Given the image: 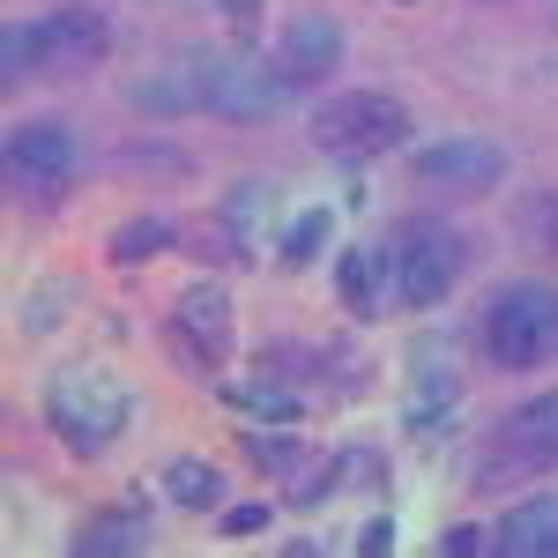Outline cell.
<instances>
[{"instance_id": "6da1fadb", "label": "cell", "mask_w": 558, "mask_h": 558, "mask_svg": "<svg viewBox=\"0 0 558 558\" xmlns=\"http://www.w3.org/2000/svg\"><path fill=\"white\" fill-rule=\"evenodd\" d=\"M134 112L149 120H186V112H209V120H231V128H268L299 105V89L283 83V68L268 52H209V45H186L172 52L157 75H142L128 89Z\"/></svg>"}, {"instance_id": "7a4b0ae2", "label": "cell", "mask_w": 558, "mask_h": 558, "mask_svg": "<svg viewBox=\"0 0 558 558\" xmlns=\"http://www.w3.org/2000/svg\"><path fill=\"white\" fill-rule=\"evenodd\" d=\"M105 52H112L105 8L68 0V8H45L31 23H8L0 31V83L23 89L31 75H45V83H83V75L105 68Z\"/></svg>"}, {"instance_id": "3957f363", "label": "cell", "mask_w": 558, "mask_h": 558, "mask_svg": "<svg viewBox=\"0 0 558 558\" xmlns=\"http://www.w3.org/2000/svg\"><path fill=\"white\" fill-rule=\"evenodd\" d=\"M373 260H380V299L387 313H432L462 283L470 268V239L447 223V216H395L380 239H373Z\"/></svg>"}, {"instance_id": "277c9868", "label": "cell", "mask_w": 558, "mask_h": 558, "mask_svg": "<svg viewBox=\"0 0 558 558\" xmlns=\"http://www.w3.org/2000/svg\"><path fill=\"white\" fill-rule=\"evenodd\" d=\"M558 470V387L529 395L521 410H507L499 425L476 439V462H470V492L476 499H499L514 484H536V476Z\"/></svg>"}, {"instance_id": "5b68a950", "label": "cell", "mask_w": 558, "mask_h": 558, "mask_svg": "<svg viewBox=\"0 0 558 558\" xmlns=\"http://www.w3.org/2000/svg\"><path fill=\"white\" fill-rule=\"evenodd\" d=\"M484 357L499 373H536L558 357V283L514 276L484 299Z\"/></svg>"}, {"instance_id": "8992f818", "label": "cell", "mask_w": 558, "mask_h": 558, "mask_svg": "<svg viewBox=\"0 0 558 558\" xmlns=\"http://www.w3.org/2000/svg\"><path fill=\"white\" fill-rule=\"evenodd\" d=\"M313 149L320 157H343V165H373L387 149H402L410 142V105L395 97V89H336V97H320L313 105Z\"/></svg>"}, {"instance_id": "52a82bcc", "label": "cell", "mask_w": 558, "mask_h": 558, "mask_svg": "<svg viewBox=\"0 0 558 558\" xmlns=\"http://www.w3.org/2000/svg\"><path fill=\"white\" fill-rule=\"evenodd\" d=\"M45 417L75 454H105L134 425V387L120 373H105V365H68L45 387Z\"/></svg>"}, {"instance_id": "ba28073f", "label": "cell", "mask_w": 558, "mask_h": 558, "mask_svg": "<svg viewBox=\"0 0 558 558\" xmlns=\"http://www.w3.org/2000/svg\"><path fill=\"white\" fill-rule=\"evenodd\" d=\"M0 165H8V194L23 209H52L75 186V172H83V142H75V128L60 112H38V120L8 128V157Z\"/></svg>"}, {"instance_id": "9c48e42d", "label": "cell", "mask_w": 558, "mask_h": 558, "mask_svg": "<svg viewBox=\"0 0 558 558\" xmlns=\"http://www.w3.org/2000/svg\"><path fill=\"white\" fill-rule=\"evenodd\" d=\"M165 350H172L179 373H194V380H223V365H231V343H239V328H231V291L223 283H186L165 313Z\"/></svg>"}, {"instance_id": "30bf717a", "label": "cell", "mask_w": 558, "mask_h": 558, "mask_svg": "<svg viewBox=\"0 0 558 558\" xmlns=\"http://www.w3.org/2000/svg\"><path fill=\"white\" fill-rule=\"evenodd\" d=\"M514 172V157L499 149V142H484V134H447V142H432L410 157V179L439 194V202H476V194H499Z\"/></svg>"}, {"instance_id": "8fae6325", "label": "cell", "mask_w": 558, "mask_h": 558, "mask_svg": "<svg viewBox=\"0 0 558 558\" xmlns=\"http://www.w3.org/2000/svg\"><path fill=\"white\" fill-rule=\"evenodd\" d=\"M268 60H276V68H283V83L305 97V89L336 83V68L350 60V31L336 23V15L305 8V15H291V23H283V38L268 45Z\"/></svg>"}, {"instance_id": "7c38bea8", "label": "cell", "mask_w": 558, "mask_h": 558, "mask_svg": "<svg viewBox=\"0 0 558 558\" xmlns=\"http://www.w3.org/2000/svg\"><path fill=\"white\" fill-rule=\"evenodd\" d=\"M454 410H462V373H454V357L447 350H425L417 357V373H410V402H402V417L417 439L454 425Z\"/></svg>"}, {"instance_id": "4fadbf2b", "label": "cell", "mask_w": 558, "mask_h": 558, "mask_svg": "<svg viewBox=\"0 0 558 558\" xmlns=\"http://www.w3.org/2000/svg\"><path fill=\"white\" fill-rule=\"evenodd\" d=\"M551 544H558V499H551V492L507 507L499 529H492V551H499V558H551Z\"/></svg>"}, {"instance_id": "5bb4252c", "label": "cell", "mask_w": 558, "mask_h": 558, "mask_svg": "<svg viewBox=\"0 0 558 558\" xmlns=\"http://www.w3.org/2000/svg\"><path fill=\"white\" fill-rule=\"evenodd\" d=\"M75 551H83V558H128V551H149V514H142V507H105V514H89V521H83Z\"/></svg>"}, {"instance_id": "9a60e30c", "label": "cell", "mask_w": 558, "mask_h": 558, "mask_svg": "<svg viewBox=\"0 0 558 558\" xmlns=\"http://www.w3.org/2000/svg\"><path fill=\"white\" fill-rule=\"evenodd\" d=\"M336 299L357 313V320H380L387 299H380V260H373V239L365 246H343L336 254Z\"/></svg>"}, {"instance_id": "2e32d148", "label": "cell", "mask_w": 558, "mask_h": 558, "mask_svg": "<svg viewBox=\"0 0 558 558\" xmlns=\"http://www.w3.org/2000/svg\"><path fill=\"white\" fill-rule=\"evenodd\" d=\"M165 499H172L179 514H223V470L202 462V454H179L172 470H165Z\"/></svg>"}, {"instance_id": "e0dca14e", "label": "cell", "mask_w": 558, "mask_h": 558, "mask_svg": "<svg viewBox=\"0 0 558 558\" xmlns=\"http://www.w3.org/2000/svg\"><path fill=\"white\" fill-rule=\"evenodd\" d=\"M165 246H179V223H172V216H128V223L105 239V254L120 260V268H134V260H157Z\"/></svg>"}, {"instance_id": "ac0fdd59", "label": "cell", "mask_w": 558, "mask_h": 558, "mask_svg": "<svg viewBox=\"0 0 558 558\" xmlns=\"http://www.w3.org/2000/svg\"><path fill=\"white\" fill-rule=\"evenodd\" d=\"M223 402H231L239 417H260V425H299V417H305V395H291V387H276V380L223 387Z\"/></svg>"}, {"instance_id": "d6986e66", "label": "cell", "mask_w": 558, "mask_h": 558, "mask_svg": "<svg viewBox=\"0 0 558 558\" xmlns=\"http://www.w3.org/2000/svg\"><path fill=\"white\" fill-rule=\"evenodd\" d=\"M246 454H254L268 476H283V484H299V476L320 462V447H305L299 432H246Z\"/></svg>"}, {"instance_id": "ffe728a7", "label": "cell", "mask_w": 558, "mask_h": 558, "mask_svg": "<svg viewBox=\"0 0 558 558\" xmlns=\"http://www.w3.org/2000/svg\"><path fill=\"white\" fill-rule=\"evenodd\" d=\"M514 239L536 246V254H558V194L551 186H529L514 202Z\"/></svg>"}, {"instance_id": "44dd1931", "label": "cell", "mask_w": 558, "mask_h": 558, "mask_svg": "<svg viewBox=\"0 0 558 558\" xmlns=\"http://www.w3.org/2000/svg\"><path fill=\"white\" fill-rule=\"evenodd\" d=\"M336 239V209H299L291 216V231H283V246H276V260L283 268H313V254Z\"/></svg>"}, {"instance_id": "7402d4cb", "label": "cell", "mask_w": 558, "mask_h": 558, "mask_svg": "<svg viewBox=\"0 0 558 558\" xmlns=\"http://www.w3.org/2000/svg\"><path fill=\"white\" fill-rule=\"evenodd\" d=\"M268 521H276V499H239V507L216 514V536H260Z\"/></svg>"}, {"instance_id": "603a6c76", "label": "cell", "mask_w": 558, "mask_h": 558, "mask_svg": "<svg viewBox=\"0 0 558 558\" xmlns=\"http://www.w3.org/2000/svg\"><path fill=\"white\" fill-rule=\"evenodd\" d=\"M439 551H447V558H476V551H492V529H476V521H454V529L439 536Z\"/></svg>"}, {"instance_id": "cb8c5ba5", "label": "cell", "mask_w": 558, "mask_h": 558, "mask_svg": "<svg viewBox=\"0 0 558 558\" xmlns=\"http://www.w3.org/2000/svg\"><path fill=\"white\" fill-rule=\"evenodd\" d=\"M260 8H268V0H216V15H223V23H231V31H239V38H254Z\"/></svg>"}, {"instance_id": "d4e9b609", "label": "cell", "mask_w": 558, "mask_h": 558, "mask_svg": "<svg viewBox=\"0 0 558 558\" xmlns=\"http://www.w3.org/2000/svg\"><path fill=\"white\" fill-rule=\"evenodd\" d=\"M357 551H365V558H387V551H395V521H365V529H357Z\"/></svg>"}, {"instance_id": "484cf974", "label": "cell", "mask_w": 558, "mask_h": 558, "mask_svg": "<svg viewBox=\"0 0 558 558\" xmlns=\"http://www.w3.org/2000/svg\"><path fill=\"white\" fill-rule=\"evenodd\" d=\"M551 558H558V544H551Z\"/></svg>"}]
</instances>
